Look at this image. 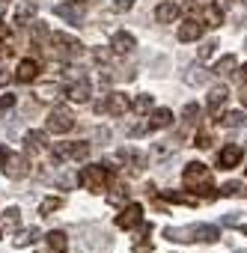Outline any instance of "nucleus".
Wrapping results in <instances>:
<instances>
[{"mask_svg": "<svg viewBox=\"0 0 247 253\" xmlns=\"http://www.w3.org/2000/svg\"><path fill=\"white\" fill-rule=\"evenodd\" d=\"M182 182H185V188H188L194 197H208V200L217 197L214 188H211V170H208L206 164H200V161H191V164L185 167Z\"/></svg>", "mask_w": 247, "mask_h": 253, "instance_id": "1", "label": "nucleus"}, {"mask_svg": "<svg viewBox=\"0 0 247 253\" xmlns=\"http://www.w3.org/2000/svg\"><path fill=\"white\" fill-rule=\"evenodd\" d=\"M110 170L104 167V164H89V167H83L81 170V176H78V182L86 188V191H92V194H98V191H104L107 188V182H110Z\"/></svg>", "mask_w": 247, "mask_h": 253, "instance_id": "2", "label": "nucleus"}, {"mask_svg": "<svg viewBox=\"0 0 247 253\" xmlns=\"http://www.w3.org/2000/svg\"><path fill=\"white\" fill-rule=\"evenodd\" d=\"M72 128H75V116H72V110L54 107L51 116H48V122H45V131H48V134H69Z\"/></svg>", "mask_w": 247, "mask_h": 253, "instance_id": "3", "label": "nucleus"}, {"mask_svg": "<svg viewBox=\"0 0 247 253\" xmlns=\"http://www.w3.org/2000/svg\"><path fill=\"white\" fill-rule=\"evenodd\" d=\"M0 164H3V176H6V179H24V176H30V161H27V155L6 152V158H0Z\"/></svg>", "mask_w": 247, "mask_h": 253, "instance_id": "4", "label": "nucleus"}, {"mask_svg": "<svg viewBox=\"0 0 247 253\" xmlns=\"http://www.w3.org/2000/svg\"><path fill=\"white\" fill-rule=\"evenodd\" d=\"M48 39H51V45H54L63 57H81V54H83V45H81L75 36H69V33H51Z\"/></svg>", "mask_w": 247, "mask_h": 253, "instance_id": "5", "label": "nucleus"}, {"mask_svg": "<svg viewBox=\"0 0 247 253\" xmlns=\"http://www.w3.org/2000/svg\"><path fill=\"white\" fill-rule=\"evenodd\" d=\"M54 155H57V158H75V161H83V158L89 155V143H86V140L57 143V146H54Z\"/></svg>", "mask_w": 247, "mask_h": 253, "instance_id": "6", "label": "nucleus"}, {"mask_svg": "<svg viewBox=\"0 0 247 253\" xmlns=\"http://www.w3.org/2000/svg\"><path fill=\"white\" fill-rule=\"evenodd\" d=\"M104 110H107L110 116H122V113H128V110H131V98H128L125 92H107V98H104Z\"/></svg>", "mask_w": 247, "mask_h": 253, "instance_id": "7", "label": "nucleus"}, {"mask_svg": "<svg viewBox=\"0 0 247 253\" xmlns=\"http://www.w3.org/2000/svg\"><path fill=\"white\" fill-rule=\"evenodd\" d=\"M140 220H143V209H140L137 203H128L125 209L116 214V226H119V229H131V226H137Z\"/></svg>", "mask_w": 247, "mask_h": 253, "instance_id": "8", "label": "nucleus"}, {"mask_svg": "<svg viewBox=\"0 0 247 253\" xmlns=\"http://www.w3.org/2000/svg\"><path fill=\"white\" fill-rule=\"evenodd\" d=\"M191 232V241H206V244H214L220 238V229L211 226V223H197V226H188Z\"/></svg>", "mask_w": 247, "mask_h": 253, "instance_id": "9", "label": "nucleus"}, {"mask_svg": "<svg viewBox=\"0 0 247 253\" xmlns=\"http://www.w3.org/2000/svg\"><path fill=\"white\" fill-rule=\"evenodd\" d=\"M203 30H206V24L200 18H185V24L179 27V42H197L203 36Z\"/></svg>", "mask_w": 247, "mask_h": 253, "instance_id": "10", "label": "nucleus"}, {"mask_svg": "<svg viewBox=\"0 0 247 253\" xmlns=\"http://www.w3.org/2000/svg\"><path fill=\"white\" fill-rule=\"evenodd\" d=\"M39 69H42V66H39L36 60H30V57H27V60H21V63H18V69H15V75H12V78H15L18 84H30V81H36Z\"/></svg>", "mask_w": 247, "mask_h": 253, "instance_id": "11", "label": "nucleus"}, {"mask_svg": "<svg viewBox=\"0 0 247 253\" xmlns=\"http://www.w3.org/2000/svg\"><path fill=\"white\" fill-rule=\"evenodd\" d=\"M48 146V137L42 131H27L24 134V155H42Z\"/></svg>", "mask_w": 247, "mask_h": 253, "instance_id": "12", "label": "nucleus"}, {"mask_svg": "<svg viewBox=\"0 0 247 253\" xmlns=\"http://www.w3.org/2000/svg\"><path fill=\"white\" fill-rule=\"evenodd\" d=\"M241 164V146H226V149H220V155H217V167L220 170H232V167H238Z\"/></svg>", "mask_w": 247, "mask_h": 253, "instance_id": "13", "label": "nucleus"}, {"mask_svg": "<svg viewBox=\"0 0 247 253\" xmlns=\"http://www.w3.org/2000/svg\"><path fill=\"white\" fill-rule=\"evenodd\" d=\"M134 48H137V39L131 33H125V30L113 33V54H131Z\"/></svg>", "mask_w": 247, "mask_h": 253, "instance_id": "14", "label": "nucleus"}, {"mask_svg": "<svg viewBox=\"0 0 247 253\" xmlns=\"http://www.w3.org/2000/svg\"><path fill=\"white\" fill-rule=\"evenodd\" d=\"M66 95H69L72 101H78V104H81V101H89V95H92V84H89L86 78H81V81H75V84L69 86Z\"/></svg>", "mask_w": 247, "mask_h": 253, "instance_id": "15", "label": "nucleus"}, {"mask_svg": "<svg viewBox=\"0 0 247 253\" xmlns=\"http://www.w3.org/2000/svg\"><path fill=\"white\" fill-rule=\"evenodd\" d=\"M170 125H173V110L170 107H152V119H149V125H146V128H170Z\"/></svg>", "mask_w": 247, "mask_h": 253, "instance_id": "16", "label": "nucleus"}, {"mask_svg": "<svg viewBox=\"0 0 247 253\" xmlns=\"http://www.w3.org/2000/svg\"><path fill=\"white\" fill-rule=\"evenodd\" d=\"M182 15V9H179V3H158V9H155V18H158V24H173L176 18Z\"/></svg>", "mask_w": 247, "mask_h": 253, "instance_id": "17", "label": "nucleus"}, {"mask_svg": "<svg viewBox=\"0 0 247 253\" xmlns=\"http://www.w3.org/2000/svg\"><path fill=\"white\" fill-rule=\"evenodd\" d=\"M33 15H36V6L33 3H21L15 9V15H12V21H15V27H30L33 24Z\"/></svg>", "mask_w": 247, "mask_h": 253, "instance_id": "18", "label": "nucleus"}, {"mask_svg": "<svg viewBox=\"0 0 247 253\" xmlns=\"http://www.w3.org/2000/svg\"><path fill=\"white\" fill-rule=\"evenodd\" d=\"M45 241H48V247H51L54 253H66V250H69V238H66L63 229H51V232L45 235Z\"/></svg>", "mask_w": 247, "mask_h": 253, "instance_id": "19", "label": "nucleus"}, {"mask_svg": "<svg viewBox=\"0 0 247 253\" xmlns=\"http://www.w3.org/2000/svg\"><path fill=\"white\" fill-rule=\"evenodd\" d=\"M60 95H63V86L54 84V81H48V84H42V86L36 89V98H39V101H57Z\"/></svg>", "mask_w": 247, "mask_h": 253, "instance_id": "20", "label": "nucleus"}, {"mask_svg": "<svg viewBox=\"0 0 247 253\" xmlns=\"http://www.w3.org/2000/svg\"><path fill=\"white\" fill-rule=\"evenodd\" d=\"M217 122L223 125V128H241V125L247 122V116H244V110H226Z\"/></svg>", "mask_w": 247, "mask_h": 253, "instance_id": "21", "label": "nucleus"}, {"mask_svg": "<svg viewBox=\"0 0 247 253\" xmlns=\"http://www.w3.org/2000/svg\"><path fill=\"white\" fill-rule=\"evenodd\" d=\"M203 21H206L208 27H220V24H223V9H220L217 3H206V9H203Z\"/></svg>", "mask_w": 247, "mask_h": 253, "instance_id": "22", "label": "nucleus"}, {"mask_svg": "<svg viewBox=\"0 0 247 253\" xmlns=\"http://www.w3.org/2000/svg\"><path fill=\"white\" fill-rule=\"evenodd\" d=\"M226 98H229V89H226L223 84H217V86H211V89H208V110L214 113V110H217V107H220V104H223Z\"/></svg>", "mask_w": 247, "mask_h": 253, "instance_id": "23", "label": "nucleus"}, {"mask_svg": "<svg viewBox=\"0 0 247 253\" xmlns=\"http://www.w3.org/2000/svg\"><path fill=\"white\" fill-rule=\"evenodd\" d=\"M0 226H12V229H18V226H21V209H18V206L3 209V211H0Z\"/></svg>", "mask_w": 247, "mask_h": 253, "instance_id": "24", "label": "nucleus"}, {"mask_svg": "<svg viewBox=\"0 0 247 253\" xmlns=\"http://www.w3.org/2000/svg\"><path fill=\"white\" fill-rule=\"evenodd\" d=\"M238 69V60L232 57V54H226V57H220L214 66H211V75H232Z\"/></svg>", "mask_w": 247, "mask_h": 253, "instance_id": "25", "label": "nucleus"}, {"mask_svg": "<svg viewBox=\"0 0 247 253\" xmlns=\"http://www.w3.org/2000/svg\"><path fill=\"white\" fill-rule=\"evenodd\" d=\"M116 158H119V161H128L131 170H143V167H146V158H143L140 152H131V149H119Z\"/></svg>", "mask_w": 247, "mask_h": 253, "instance_id": "26", "label": "nucleus"}, {"mask_svg": "<svg viewBox=\"0 0 247 253\" xmlns=\"http://www.w3.org/2000/svg\"><path fill=\"white\" fill-rule=\"evenodd\" d=\"M206 78H208V72H206L203 66H191V69L185 72V81H188L191 86H200V84H206Z\"/></svg>", "mask_w": 247, "mask_h": 253, "instance_id": "27", "label": "nucleus"}, {"mask_svg": "<svg viewBox=\"0 0 247 253\" xmlns=\"http://www.w3.org/2000/svg\"><path fill=\"white\" fill-rule=\"evenodd\" d=\"M152 107H155V101H152V95H146V92L131 101V110H134V113H152Z\"/></svg>", "mask_w": 247, "mask_h": 253, "instance_id": "28", "label": "nucleus"}, {"mask_svg": "<svg viewBox=\"0 0 247 253\" xmlns=\"http://www.w3.org/2000/svg\"><path fill=\"white\" fill-rule=\"evenodd\" d=\"M36 238H39V229H36V226H30V229H21V232L15 229V244H18V247H27V244H33Z\"/></svg>", "mask_w": 247, "mask_h": 253, "instance_id": "29", "label": "nucleus"}, {"mask_svg": "<svg viewBox=\"0 0 247 253\" xmlns=\"http://www.w3.org/2000/svg\"><path fill=\"white\" fill-rule=\"evenodd\" d=\"M57 209H63V200H60V197H45L42 206H39V214H51V211H57Z\"/></svg>", "mask_w": 247, "mask_h": 253, "instance_id": "30", "label": "nucleus"}, {"mask_svg": "<svg viewBox=\"0 0 247 253\" xmlns=\"http://www.w3.org/2000/svg\"><path fill=\"white\" fill-rule=\"evenodd\" d=\"M164 238H170V241H191V232L188 229H164Z\"/></svg>", "mask_w": 247, "mask_h": 253, "instance_id": "31", "label": "nucleus"}, {"mask_svg": "<svg viewBox=\"0 0 247 253\" xmlns=\"http://www.w3.org/2000/svg\"><path fill=\"white\" fill-rule=\"evenodd\" d=\"M57 15L66 18V21H72V24H81V15H78L72 6H57Z\"/></svg>", "mask_w": 247, "mask_h": 253, "instance_id": "32", "label": "nucleus"}, {"mask_svg": "<svg viewBox=\"0 0 247 253\" xmlns=\"http://www.w3.org/2000/svg\"><path fill=\"white\" fill-rule=\"evenodd\" d=\"M214 51H217V42H214V39L203 42V48H200V60H211V57H214Z\"/></svg>", "mask_w": 247, "mask_h": 253, "instance_id": "33", "label": "nucleus"}, {"mask_svg": "<svg viewBox=\"0 0 247 253\" xmlns=\"http://www.w3.org/2000/svg\"><path fill=\"white\" fill-rule=\"evenodd\" d=\"M161 197H164V200H170V203H185V206H191V203H194L191 197H185V194H176V191H164Z\"/></svg>", "mask_w": 247, "mask_h": 253, "instance_id": "34", "label": "nucleus"}, {"mask_svg": "<svg viewBox=\"0 0 247 253\" xmlns=\"http://www.w3.org/2000/svg\"><path fill=\"white\" fill-rule=\"evenodd\" d=\"M51 33H48V27L45 24H33V45H39L42 39H48Z\"/></svg>", "mask_w": 247, "mask_h": 253, "instance_id": "35", "label": "nucleus"}, {"mask_svg": "<svg viewBox=\"0 0 247 253\" xmlns=\"http://www.w3.org/2000/svg\"><path fill=\"white\" fill-rule=\"evenodd\" d=\"M197 116H200V107H197V104H185L182 119H185V122H197Z\"/></svg>", "mask_w": 247, "mask_h": 253, "instance_id": "36", "label": "nucleus"}, {"mask_svg": "<svg viewBox=\"0 0 247 253\" xmlns=\"http://www.w3.org/2000/svg\"><path fill=\"white\" fill-rule=\"evenodd\" d=\"M211 143H214V140H211V131H200V134H197V146H200V149H208Z\"/></svg>", "mask_w": 247, "mask_h": 253, "instance_id": "37", "label": "nucleus"}, {"mask_svg": "<svg viewBox=\"0 0 247 253\" xmlns=\"http://www.w3.org/2000/svg\"><path fill=\"white\" fill-rule=\"evenodd\" d=\"M131 6H134V0H113V9L116 12H128Z\"/></svg>", "mask_w": 247, "mask_h": 253, "instance_id": "38", "label": "nucleus"}, {"mask_svg": "<svg viewBox=\"0 0 247 253\" xmlns=\"http://www.w3.org/2000/svg\"><path fill=\"white\" fill-rule=\"evenodd\" d=\"M238 191H241V188H238V182H226V185L220 188V194H223V197H232V194H238Z\"/></svg>", "mask_w": 247, "mask_h": 253, "instance_id": "39", "label": "nucleus"}, {"mask_svg": "<svg viewBox=\"0 0 247 253\" xmlns=\"http://www.w3.org/2000/svg\"><path fill=\"white\" fill-rule=\"evenodd\" d=\"M170 152H173V146H155L152 149V158H167Z\"/></svg>", "mask_w": 247, "mask_h": 253, "instance_id": "40", "label": "nucleus"}, {"mask_svg": "<svg viewBox=\"0 0 247 253\" xmlns=\"http://www.w3.org/2000/svg\"><path fill=\"white\" fill-rule=\"evenodd\" d=\"M92 57H95L98 63H107V60H110V51H104V48H95V51H92Z\"/></svg>", "mask_w": 247, "mask_h": 253, "instance_id": "41", "label": "nucleus"}, {"mask_svg": "<svg viewBox=\"0 0 247 253\" xmlns=\"http://www.w3.org/2000/svg\"><path fill=\"white\" fill-rule=\"evenodd\" d=\"M12 104H15V98H12V95H0V113H3V110H9Z\"/></svg>", "mask_w": 247, "mask_h": 253, "instance_id": "42", "label": "nucleus"}, {"mask_svg": "<svg viewBox=\"0 0 247 253\" xmlns=\"http://www.w3.org/2000/svg\"><path fill=\"white\" fill-rule=\"evenodd\" d=\"M9 54H12L9 42H3V39H0V60H3V57H9Z\"/></svg>", "mask_w": 247, "mask_h": 253, "instance_id": "43", "label": "nucleus"}, {"mask_svg": "<svg viewBox=\"0 0 247 253\" xmlns=\"http://www.w3.org/2000/svg\"><path fill=\"white\" fill-rule=\"evenodd\" d=\"M152 250V244L149 241H143V244H134V253H149Z\"/></svg>", "mask_w": 247, "mask_h": 253, "instance_id": "44", "label": "nucleus"}, {"mask_svg": "<svg viewBox=\"0 0 247 253\" xmlns=\"http://www.w3.org/2000/svg\"><path fill=\"white\" fill-rule=\"evenodd\" d=\"M9 81H12V75H9V72H6V69H0V86H6V84H9Z\"/></svg>", "mask_w": 247, "mask_h": 253, "instance_id": "45", "label": "nucleus"}, {"mask_svg": "<svg viewBox=\"0 0 247 253\" xmlns=\"http://www.w3.org/2000/svg\"><path fill=\"white\" fill-rule=\"evenodd\" d=\"M238 78H241V84H247V66H241V69H238Z\"/></svg>", "mask_w": 247, "mask_h": 253, "instance_id": "46", "label": "nucleus"}, {"mask_svg": "<svg viewBox=\"0 0 247 253\" xmlns=\"http://www.w3.org/2000/svg\"><path fill=\"white\" fill-rule=\"evenodd\" d=\"M6 152H9V149H6L3 143H0V158H6Z\"/></svg>", "mask_w": 247, "mask_h": 253, "instance_id": "47", "label": "nucleus"}, {"mask_svg": "<svg viewBox=\"0 0 247 253\" xmlns=\"http://www.w3.org/2000/svg\"><path fill=\"white\" fill-rule=\"evenodd\" d=\"M69 3H75V6H83V3H86V0H69Z\"/></svg>", "mask_w": 247, "mask_h": 253, "instance_id": "48", "label": "nucleus"}, {"mask_svg": "<svg viewBox=\"0 0 247 253\" xmlns=\"http://www.w3.org/2000/svg\"><path fill=\"white\" fill-rule=\"evenodd\" d=\"M241 104H244V107H247V92H244V95H241Z\"/></svg>", "mask_w": 247, "mask_h": 253, "instance_id": "49", "label": "nucleus"}, {"mask_svg": "<svg viewBox=\"0 0 247 253\" xmlns=\"http://www.w3.org/2000/svg\"><path fill=\"white\" fill-rule=\"evenodd\" d=\"M241 232H244V235H247V223H244V226H241Z\"/></svg>", "mask_w": 247, "mask_h": 253, "instance_id": "50", "label": "nucleus"}, {"mask_svg": "<svg viewBox=\"0 0 247 253\" xmlns=\"http://www.w3.org/2000/svg\"><path fill=\"white\" fill-rule=\"evenodd\" d=\"M0 238H3V226H0Z\"/></svg>", "mask_w": 247, "mask_h": 253, "instance_id": "51", "label": "nucleus"}, {"mask_svg": "<svg viewBox=\"0 0 247 253\" xmlns=\"http://www.w3.org/2000/svg\"><path fill=\"white\" fill-rule=\"evenodd\" d=\"M0 3H3V0H0Z\"/></svg>", "mask_w": 247, "mask_h": 253, "instance_id": "52", "label": "nucleus"}]
</instances>
